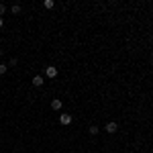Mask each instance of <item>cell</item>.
<instances>
[{
    "label": "cell",
    "mask_w": 153,
    "mask_h": 153,
    "mask_svg": "<svg viewBox=\"0 0 153 153\" xmlns=\"http://www.w3.org/2000/svg\"><path fill=\"white\" fill-rule=\"evenodd\" d=\"M71 120H74V118H71V114H61V117H59V123H61V125H65V127H68V125H71Z\"/></svg>",
    "instance_id": "7a4b0ae2"
},
{
    "label": "cell",
    "mask_w": 153,
    "mask_h": 153,
    "mask_svg": "<svg viewBox=\"0 0 153 153\" xmlns=\"http://www.w3.org/2000/svg\"><path fill=\"white\" fill-rule=\"evenodd\" d=\"M4 12H6V6H4V4H0V16H2Z\"/></svg>",
    "instance_id": "30bf717a"
},
{
    "label": "cell",
    "mask_w": 153,
    "mask_h": 153,
    "mask_svg": "<svg viewBox=\"0 0 153 153\" xmlns=\"http://www.w3.org/2000/svg\"><path fill=\"white\" fill-rule=\"evenodd\" d=\"M88 133H90V135H98V127H96V125H92V127L88 129Z\"/></svg>",
    "instance_id": "52a82bcc"
},
{
    "label": "cell",
    "mask_w": 153,
    "mask_h": 153,
    "mask_svg": "<svg viewBox=\"0 0 153 153\" xmlns=\"http://www.w3.org/2000/svg\"><path fill=\"white\" fill-rule=\"evenodd\" d=\"M45 76H47V78H55V76H57V68H55V65H47V68H45Z\"/></svg>",
    "instance_id": "6da1fadb"
},
{
    "label": "cell",
    "mask_w": 153,
    "mask_h": 153,
    "mask_svg": "<svg viewBox=\"0 0 153 153\" xmlns=\"http://www.w3.org/2000/svg\"><path fill=\"white\" fill-rule=\"evenodd\" d=\"M33 86H35V88H41V86H43V78H41V76H35V78H33Z\"/></svg>",
    "instance_id": "277c9868"
},
{
    "label": "cell",
    "mask_w": 153,
    "mask_h": 153,
    "mask_svg": "<svg viewBox=\"0 0 153 153\" xmlns=\"http://www.w3.org/2000/svg\"><path fill=\"white\" fill-rule=\"evenodd\" d=\"M2 27H4V19L0 16V29H2Z\"/></svg>",
    "instance_id": "8fae6325"
},
{
    "label": "cell",
    "mask_w": 153,
    "mask_h": 153,
    "mask_svg": "<svg viewBox=\"0 0 153 153\" xmlns=\"http://www.w3.org/2000/svg\"><path fill=\"white\" fill-rule=\"evenodd\" d=\"M0 55H2V49H0Z\"/></svg>",
    "instance_id": "7c38bea8"
},
{
    "label": "cell",
    "mask_w": 153,
    "mask_h": 153,
    "mask_svg": "<svg viewBox=\"0 0 153 153\" xmlns=\"http://www.w3.org/2000/svg\"><path fill=\"white\" fill-rule=\"evenodd\" d=\"M51 108H53V110H59V108H61V100H59V98H53V100H51Z\"/></svg>",
    "instance_id": "5b68a950"
},
{
    "label": "cell",
    "mask_w": 153,
    "mask_h": 153,
    "mask_svg": "<svg viewBox=\"0 0 153 153\" xmlns=\"http://www.w3.org/2000/svg\"><path fill=\"white\" fill-rule=\"evenodd\" d=\"M117 131H118V125H117V123H112V120H110V123L106 125V133H117Z\"/></svg>",
    "instance_id": "3957f363"
},
{
    "label": "cell",
    "mask_w": 153,
    "mask_h": 153,
    "mask_svg": "<svg viewBox=\"0 0 153 153\" xmlns=\"http://www.w3.org/2000/svg\"><path fill=\"white\" fill-rule=\"evenodd\" d=\"M8 71V65H4V63H0V76H4Z\"/></svg>",
    "instance_id": "ba28073f"
},
{
    "label": "cell",
    "mask_w": 153,
    "mask_h": 153,
    "mask_svg": "<svg viewBox=\"0 0 153 153\" xmlns=\"http://www.w3.org/2000/svg\"><path fill=\"white\" fill-rule=\"evenodd\" d=\"M43 6H45V8H53V6H55V2H53V0H45V2H43Z\"/></svg>",
    "instance_id": "8992f818"
},
{
    "label": "cell",
    "mask_w": 153,
    "mask_h": 153,
    "mask_svg": "<svg viewBox=\"0 0 153 153\" xmlns=\"http://www.w3.org/2000/svg\"><path fill=\"white\" fill-rule=\"evenodd\" d=\"M10 10H12V12H14V14H19V12H21V6H19V4H14V6H12Z\"/></svg>",
    "instance_id": "9c48e42d"
}]
</instances>
